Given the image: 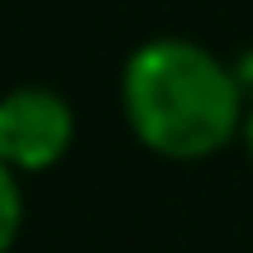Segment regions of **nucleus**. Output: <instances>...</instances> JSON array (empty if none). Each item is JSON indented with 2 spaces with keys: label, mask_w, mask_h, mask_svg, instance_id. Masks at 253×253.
Listing matches in <instances>:
<instances>
[{
  "label": "nucleus",
  "mask_w": 253,
  "mask_h": 253,
  "mask_svg": "<svg viewBox=\"0 0 253 253\" xmlns=\"http://www.w3.org/2000/svg\"><path fill=\"white\" fill-rule=\"evenodd\" d=\"M120 105L129 134L168 163H201L244 134L249 91L234 62L196 39H148L125 57Z\"/></svg>",
  "instance_id": "1"
},
{
  "label": "nucleus",
  "mask_w": 253,
  "mask_h": 253,
  "mask_svg": "<svg viewBox=\"0 0 253 253\" xmlns=\"http://www.w3.org/2000/svg\"><path fill=\"white\" fill-rule=\"evenodd\" d=\"M77 143V110L53 86H10L0 96V163L14 177L53 172Z\"/></svg>",
  "instance_id": "2"
},
{
  "label": "nucleus",
  "mask_w": 253,
  "mask_h": 253,
  "mask_svg": "<svg viewBox=\"0 0 253 253\" xmlns=\"http://www.w3.org/2000/svg\"><path fill=\"white\" fill-rule=\"evenodd\" d=\"M19 229H24V186L0 163V253H10L19 244Z\"/></svg>",
  "instance_id": "3"
},
{
  "label": "nucleus",
  "mask_w": 253,
  "mask_h": 253,
  "mask_svg": "<svg viewBox=\"0 0 253 253\" xmlns=\"http://www.w3.org/2000/svg\"><path fill=\"white\" fill-rule=\"evenodd\" d=\"M239 143L249 148V163H253V105H249V115H244V134H239Z\"/></svg>",
  "instance_id": "4"
}]
</instances>
